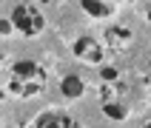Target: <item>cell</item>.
<instances>
[{
  "label": "cell",
  "instance_id": "6da1fadb",
  "mask_svg": "<svg viewBox=\"0 0 151 128\" xmlns=\"http://www.w3.org/2000/svg\"><path fill=\"white\" fill-rule=\"evenodd\" d=\"M6 88L17 100H32L46 88V71L34 60H17L6 74Z\"/></svg>",
  "mask_w": 151,
  "mask_h": 128
},
{
  "label": "cell",
  "instance_id": "7a4b0ae2",
  "mask_svg": "<svg viewBox=\"0 0 151 128\" xmlns=\"http://www.w3.org/2000/svg\"><path fill=\"white\" fill-rule=\"evenodd\" d=\"M9 20H12V26H14L23 37H37V34L46 29V17H43V11L37 6H32V3H17V6L12 9Z\"/></svg>",
  "mask_w": 151,
  "mask_h": 128
},
{
  "label": "cell",
  "instance_id": "3957f363",
  "mask_svg": "<svg viewBox=\"0 0 151 128\" xmlns=\"http://www.w3.org/2000/svg\"><path fill=\"white\" fill-rule=\"evenodd\" d=\"M74 57L83 60V63H94V66H97V63L106 60V49H103L94 37H80V40L74 43Z\"/></svg>",
  "mask_w": 151,
  "mask_h": 128
},
{
  "label": "cell",
  "instance_id": "277c9868",
  "mask_svg": "<svg viewBox=\"0 0 151 128\" xmlns=\"http://www.w3.org/2000/svg\"><path fill=\"white\" fill-rule=\"evenodd\" d=\"M86 91V83L80 74H66L63 80H60V94L63 97H68V100H77V97H83Z\"/></svg>",
  "mask_w": 151,
  "mask_h": 128
},
{
  "label": "cell",
  "instance_id": "5b68a950",
  "mask_svg": "<svg viewBox=\"0 0 151 128\" xmlns=\"http://www.w3.org/2000/svg\"><path fill=\"white\" fill-rule=\"evenodd\" d=\"M34 128H77V122L68 114H43V117H37V122H34Z\"/></svg>",
  "mask_w": 151,
  "mask_h": 128
},
{
  "label": "cell",
  "instance_id": "8992f818",
  "mask_svg": "<svg viewBox=\"0 0 151 128\" xmlns=\"http://www.w3.org/2000/svg\"><path fill=\"white\" fill-rule=\"evenodd\" d=\"M128 40H131V31H128V29H120V26L106 29V46H109V49H123Z\"/></svg>",
  "mask_w": 151,
  "mask_h": 128
},
{
  "label": "cell",
  "instance_id": "52a82bcc",
  "mask_svg": "<svg viewBox=\"0 0 151 128\" xmlns=\"http://www.w3.org/2000/svg\"><path fill=\"white\" fill-rule=\"evenodd\" d=\"M80 6H83L86 14H91V17H111L114 14V6L111 3H100V0H83Z\"/></svg>",
  "mask_w": 151,
  "mask_h": 128
},
{
  "label": "cell",
  "instance_id": "ba28073f",
  "mask_svg": "<svg viewBox=\"0 0 151 128\" xmlns=\"http://www.w3.org/2000/svg\"><path fill=\"white\" fill-rule=\"evenodd\" d=\"M103 111H106V117H111V119H126V114H128V108H126V105H120L117 100L103 102Z\"/></svg>",
  "mask_w": 151,
  "mask_h": 128
},
{
  "label": "cell",
  "instance_id": "9c48e42d",
  "mask_svg": "<svg viewBox=\"0 0 151 128\" xmlns=\"http://www.w3.org/2000/svg\"><path fill=\"white\" fill-rule=\"evenodd\" d=\"M100 77L106 80V83H117V68H114V66H106L100 71Z\"/></svg>",
  "mask_w": 151,
  "mask_h": 128
},
{
  "label": "cell",
  "instance_id": "30bf717a",
  "mask_svg": "<svg viewBox=\"0 0 151 128\" xmlns=\"http://www.w3.org/2000/svg\"><path fill=\"white\" fill-rule=\"evenodd\" d=\"M145 128H151V119H148V122H145Z\"/></svg>",
  "mask_w": 151,
  "mask_h": 128
},
{
  "label": "cell",
  "instance_id": "8fae6325",
  "mask_svg": "<svg viewBox=\"0 0 151 128\" xmlns=\"http://www.w3.org/2000/svg\"><path fill=\"white\" fill-rule=\"evenodd\" d=\"M148 23H151V11H148Z\"/></svg>",
  "mask_w": 151,
  "mask_h": 128
},
{
  "label": "cell",
  "instance_id": "7c38bea8",
  "mask_svg": "<svg viewBox=\"0 0 151 128\" xmlns=\"http://www.w3.org/2000/svg\"><path fill=\"white\" fill-rule=\"evenodd\" d=\"M148 66H151V60H148Z\"/></svg>",
  "mask_w": 151,
  "mask_h": 128
}]
</instances>
